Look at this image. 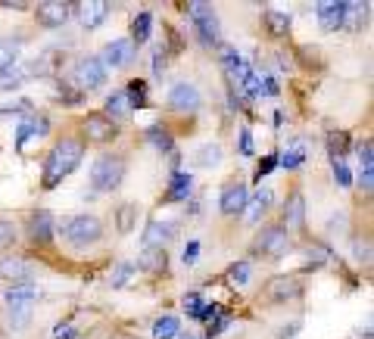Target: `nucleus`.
<instances>
[{"label": "nucleus", "mask_w": 374, "mask_h": 339, "mask_svg": "<svg viewBox=\"0 0 374 339\" xmlns=\"http://www.w3.org/2000/svg\"><path fill=\"white\" fill-rule=\"evenodd\" d=\"M84 149H82V140H75V137H62L56 140V147L50 149L47 162H44V187L54 190L56 184H62L75 168L82 162Z\"/></svg>", "instance_id": "f257e3e1"}, {"label": "nucleus", "mask_w": 374, "mask_h": 339, "mask_svg": "<svg viewBox=\"0 0 374 339\" xmlns=\"http://www.w3.org/2000/svg\"><path fill=\"white\" fill-rule=\"evenodd\" d=\"M56 231L62 234L66 243L84 249V246H94L97 240L103 237V224H100V218H94V215H72V218H62V221L56 224Z\"/></svg>", "instance_id": "f03ea898"}, {"label": "nucleus", "mask_w": 374, "mask_h": 339, "mask_svg": "<svg viewBox=\"0 0 374 339\" xmlns=\"http://www.w3.org/2000/svg\"><path fill=\"white\" fill-rule=\"evenodd\" d=\"M125 181V159L122 156H100L91 168V187L100 193L119 190V184Z\"/></svg>", "instance_id": "7ed1b4c3"}, {"label": "nucleus", "mask_w": 374, "mask_h": 339, "mask_svg": "<svg viewBox=\"0 0 374 339\" xmlns=\"http://www.w3.org/2000/svg\"><path fill=\"white\" fill-rule=\"evenodd\" d=\"M187 13H191V19H194L200 44H203V47H218V44H222V28H218L215 10H212L209 3H203V0H197V3L187 7Z\"/></svg>", "instance_id": "20e7f679"}, {"label": "nucleus", "mask_w": 374, "mask_h": 339, "mask_svg": "<svg viewBox=\"0 0 374 339\" xmlns=\"http://www.w3.org/2000/svg\"><path fill=\"white\" fill-rule=\"evenodd\" d=\"M72 78L82 90L103 88V84H106V68H103L100 56H84V60H78L72 68Z\"/></svg>", "instance_id": "39448f33"}, {"label": "nucleus", "mask_w": 374, "mask_h": 339, "mask_svg": "<svg viewBox=\"0 0 374 339\" xmlns=\"http://www.w3.org/2000/svg\"><path fill=\"white\" fill-rule=\"evenodd\" d=\"M253 246H256V252H262V255L281 258V255H287V252L293 249V240H290V231H284V227L272 224V227H266V231L259 234Z\"/></svg>", "instance_id": "423d86ee"}, {"label": "nucleus", "mask_w": 374, "mask_h": 339, "mask_svg": "<svg viewBox=\"0 0 374 339\" xmlns=\"http://www.w3.org/2000/svg\"><path fill=\"white\" fill-rule=\"evenodd\" d=\"M169 106L178 109V112H197L203 106V94L197 90V84L178 81L175 88L169 90Z\"/></svg>", "instance_id": "0eeeda50"}, {"label": "nucleus", "mask_w": 374, "mask_h": 339, "mask_svg": "<svg viewBox=\"0 0 374 339\" xmlns=\"http://www.w3.org/2000/svg\"><path fill=\"white\" fill-rule=\"evenodd\" d=\"M135 60V44L128 41V38H116V41H109L106 47H103V56H100V62H103V68H122V66H128V62Z\"/></svg>", "instance_id": "6e6552de"}, {"label": "nucleus", "mask_w": 374, "mask_h": 339, "mask_svg": "<svg viewBox=\"0 0 374 339\" xmlns=\"http://www.w3.org/2000/svg\"><path fill=\"white\" fill-rule=\"evenodd\" d=\"M32 277H34V268L28 265L25 258L19 255L0 258V280H10L13 286H19V284H32Z\"/></svg>", "instance_id": "1a4fd4ad"}, {"label": "nucleus", "mask_w": 374, "mask_h": 339, "mask_svg": "<svg viewBox=\"0 0 374 339\" xmlns=\"http://www.w3.org/2000/svg\"><path fill=\"white\" fill-rule=\"evenodd\" d=\"M82 128H84V134H88V140H94V143H109L119 134L116 122L106 118L103 112H91V116L82 122Z\"/></svg>", "instance_id": "9d476101"}, {"label": "nucleus", "mask_w": 374, "mask_h": 339, "mask_svg": "<svg viewBox=\"0 0 374 339\" xmlns=\"http://www.w3.org/2000/svg\"><path fill=\"white\" fill-rule=\"evenodd\" d=\"M175 237H178L175 221H150L147 231H143V246L147 249H165Z\"/></svg>", "instance_id": "9b49d317"}, {"label": "nucleus", "mask_w": 374, "mask_h": 339, "mask_svg": "<svg viewBox=\"0 0 374 339\" xmlns=\"http://www.w3.org/2000/svg\"><path fill=\"white\" fill-rule=\"evenodd\" d=\"M246 199H250L246 184L234 181V184H228V187L222 190V199H218V205H222L224 215H240V212L246 209Z\"/></svg>", "instance_id": "f8f14e48"}, {"label": "nucleus", "mask_w": 374, "mask_h": 339, "mask_svg": "<svg viewBox=\"0 0 374 339\" xmlns=\"http://www.w3.org/2000/svg\"><path fill=\"white\" fill-rule=\"evenodd\" d=\"M222 66H224V72H228V78H231L234 84H244L246 78L253 75V68H250V62L244 60V56L237 53L234 47H222Z\"/></svg>", "instance_id": "ddd939ff"}, {"label": "nucleus", "mask_w": 374, "mask_h": 339, "mask_svg": "<svg viewBox=\"0 0 374 339\" xmlns=\"http://www.w3.org/2000/svg\"><path fill=\"white\" fill-rule=\"evenodd\" d=\"M266 296L272 302H290V299L299 296V280L290 277V274H278L266 284Z\"/></svg>", "instance_id": "4468645a"}, {"label": "nucleus", "mask_w": 374, "mask_h": 339, "mask_svg": "<svg viewBox=\"0 0 374 339\" xmlns=\"http://www.w3.org/2000/svg\"><path fill=\"white\" fill-rule=\"evenodd\" d=\"M69 3H62V0H47V3H41L38 7V22H41L44 28H62L69 22Z\"/></svg>", "instance_id": "2eb2a0df"}, {"label": "nucleus", "mask_w": 374, "mask_h": 339, "mask_svg": "<svg viewBox=\"0 0 374 339\" xmlns=\"http://www.w3.org/2000/svg\"><path fill=\"white\" fill-rule=\"evenodd\" d=\"M343 10H347L343 0H321L318 7H315L321 28H325V32H337V28H343Z\"/></svg>", "instance_id": "dca6fc26"}, {"label": "nucleus", "mask_w": 374, "mask_h": 339, "mask_svg": "<svg viewBox=\"0 0 374 339\" xmlns=\"http://www.w3.org/2000/svg\"><path fill=\"white\" fill-rule=\"evenodd\" d=\"M3 299H7L10 312H32L34 299H38V290H34V284H19V286H10Z\"/></svg>", "instance_id": "f3484780"}, {"label": "nucleus", "mask_w": 374, "mask_h": 339, "mask_svg": "<svg viewBox=\"0 0 374 339\" xmlns=\"http://www.w3.org/2000/svg\"><path fill=\"white\" fill-rule=\"evenodd\" d=\"M106 16H109V3H103V0H84L82 7H78V19H82V25L88 32L100 28L106 22Z\"/></svg>", "instance_id": "a211bd4d"}, {"label": "nucleus", "mask_w": 374, "mask_h": 339, "mask_svg": "<svg viewBox=\"0 0 374 339\" xmlns=\"http://www.w3.org/2000/svg\"><path fill=\"white\" fill-rule=\"evenodd\" d=\"M28 237L34 243H50V237H54V218H50V212L38 209L28 215Z\"/></svg>", "instance_id": "6ab92c4d"}, {"label": "nucleus", "mask_w": 374, "mask_h": 339, "mask_svg": "<svg viewBox=\"0 0 374 339\" xmlns=\"http://www.w3.org/2000/svg\"><path fill=\"white\" fill-rule=\"evenodd\" d=\"M47 128H50L47 116H28V118H22L19 128H16V147L25 149L28 137H44V134H47Z\"/></svg>", "instance_id": "aec40b11"}, {"label": "nucleus", "mask_w": 374, "mask_h": 339, "mask_svg": "<svg viewBox=\"0 0 374 339\" xmlns=\"http://www.w3.org/2000/svg\"><path fill=\"white\" fill-rule=\"evenodd\" d=\"M143 274H165V268H169V255H165V249H143L141 255H137V265Z\"/></svg>", "instance_id": "412c9836"}, {"label": "nucleus", "mask_w": 374, "mask_h": 339, "mask_svg": "<svg viewBox=\"0 0 374 339\" xmlns=\"http://www.w3.org/2000/svg\"><path fill=\"white\" fill-rule=\"evenodd\" d=\"M268 203H272V190H268V187H266V190L259 187L256 197L246 199V209H244V212H246V221H250V224H259V218L266 215Z\"/></svg>", "instance_id": "4be33fe9"}, {"label": "nucleus", "mask_w": 374, "mask_h": 339, "mask_svg": "<svg viewBox=\"0 0 374 339\" xmlns=\"http://www.w3.org/2000/svg\"><path fill=\"white\" fill-rule=\"evenodd\" d=\"M287 224H290L293 231L306 227V199H303V193H293L287 199Z\"/></svg>", "instance_id": "5701e85b"}, {"label": "nucleus", "mask_w": 374, "mask_h": 339, "mask_svg": "<svg viewBox=\"0 0 374 339\" xmlns=\"http://www.w3.org/2000/svg\"><path fill=\"white\" fill-rule=\"evenodd\" d=\"M19 53H22V41H16V38H0V72L16 68Z\"/></svg>", "instance_id": "b1692460"}, {"label": "nucleus", "mask_w": 374, "mask_h": 339, "mask_svg": "<svg viewBox=\"0 0 374 339\" xmlns=\"http://www.w3.org/2000/svg\"><path fill=\"white\" fill-rule=\"evenodd\" d=\"M191 187H194V177L187 171H175L172 177V187H169V203H181V199L191 197Z\"/></svg>", "instance_id": "393cba45"}, {"label": "nucleus", "mask_w": 374, "mask_h": 339, "mask_svg": "<svg viewBox=\"0 0 374 339\" xmlns=\"http://www.w3.org/2000/svg\"><path fill=\"white\" fill-rule=\"evenodd\" d=\"M303 159H306V140H303V137H296V140L287 143V153L278 159V162L284 165L287 171H290V168H299V165H303Z\"/></svg>", "instance_id": "a878e982"}, {"label": "nucleus", "mask_w": 374, "mask_h": 339, "mask_svg": "<svg viewBox=\"0 0 374 339\" xmlns=\"http://www.w3.org/2000/svg\"><path fill=\"white\" fill-rule=\"evenodd\" d=\"M222 162V147L218 143H203V147L194 153V165L197 168H212V165Z\"/></svg>", "instance_id": "bb28decb"}, {"label": "nucleus", "mask_w": 374, "mask_h": 339, "mask_svg": "<svg viewBox=\"0 0 374 339\" xmlns=\"http://www.w3.org/2000/svg\"><path fill=\"white\" fill-rule=\"evenodd\" d=\"M150 32H153V16H150V13H137L135 22H131V38H128V41L137 47V44H143L150 38Z\"/></svg>", "instance_id": "cd10ccee"}, {"label": "nucleus", "mask_w": 374, "mask_h": 339, "mask_svg": "<svg viewBox=\"0 0 374 339\" xmlns=\"http://www.w3.org/2000/svg\"><path fill=\"white\" fill-rule=\"evenodd\" d=\"M135 224H137V205L135 203H122L116 209V227H119V234H131V231H135Z\"/></svg>", "instance_id": "c85d7f7f"}, {"label": "nucleus", "mask_w": 374, "mask_h": 339, "mask_svg": "<svg viewBox=\"0 0 374 339\" xmlns=\"http://www.w3.org/2000/svg\"><path fill=\"white\" fill-rule=\"evenodd\" d=\"M178 333H181V321L172 318V314H165V318H159L153 324V336L156 339H175Z\"/></svg>", "instance_id": "c756f323"}, {"label": "nucleus", "mask_w": 374, "mask_h": 339, "mask_svg": "<svg viewBox=\"0 0 374 339\" xmlns=\"http://www.w3.org/2000/svg\"><path fill=\"white\" fill-rule=\"evenodd\" d=\"M128 112H131V106H128V100H125V94H109L106 97V118H128Z\"/></svg>", "instance_id": "7c9ffc66"}, {"label": "nucleus", "mask_w": 374, "mask_h": 339, "mask_svg": "<svg viewBox=\"0 0 374 339\" xmlns=\"http://www.w3.org/2000/svg\"><path fill=\"white\" fill-rule=\"evenodd\" d=\"M365 16H368V3H347V10H343V25L362 28L365 25Z\"/></svg>", "instance_id": "2f4dec72"}, {"label": "nucleus", "mask_w": 374, "mask_h": 339, "mask_svg": "<svg viewBox=\"0 0 374 339\" xmlns=\"http://www.w3.org/2000/svg\"><path fill=\"white\" fill-rule=\"evenodd\" d=\"M347 147H349V137L343 134V131H331V134H327V149H331L334 162H340V159L347 156Z\"/></svg>", "instance_id": "473e14b6"}, {"label": "nucleus", "mask_w": 374, "mask_h": 339, "mask_svg": "<svg viewBox=\"0 0 374 339\" xmlns=\"http://www.w3.org/2000/svg\"><path fill=\"white\" fill-rule=\"evenodd\" d=\"M266 19H268V28H272V34H287V32H290V16L278 13V10H268Z\"/></svg>", "instance_id": "72a5a7b5"}, {"label": "nucleus", "mask_w": 374, "mask_h": 339, "mask_svg": "<svg viewBox=\"0 0 374 339\" xmlns=\"http://www.w3.org/2000/svg\"><path fill=\"white\" fill-rule=\"evenodd\" d=\"M181 308L187 314H191V318H203V296H200V292H187V296L181 299Z\"/></svg>", "instance_id": "f704fd0d"}, {"label": "nucleus", "mask_w": 374, "mask_h": 339, "mask_svg": "<svg viewBox=\"0 0 374 339\" xmlns=\"http://www.w3.org/2000/svg\"><path fill=\"white\" fill-rule=\"evenodd\" d=\"M125 100H128V106H143V103H147V84L131 81L128 90H125Z\"/></svg>", "instance_id": "c9c22d12"}, {"label": "nucleus", "mask_w": 374, "mask_h": 339, "mask_svg": "<svg viewBox=\"0 0 374 339\" xmlns=\"http://www.w3.org/2000/svg\"><path fill=\"white\" fill-rule=\"evenodd\" d=\"M147 140L153 143L159 153H172V149H175V147H172V137L165 134L163 128H150V131H147Z\"/></svg>", "instance_id": "e433bc0d"}, {"label": "nucleus", "mask_w": 374, "mask_h": 339, "mask_svg": "<svg viewBox=\"0 0 374 339\" xmlns=\"http://www.w3.org/2000/svg\"><path fill=\"white\" fill-rule=\"evenodd\" d=\"M25 81V72L22 68H7V72H0V90H13Z\"/></svg>", "instance_id": "4c0bfd02"}, {"label": "nucleus", "mask_w": 374, "mask_h": 339, "mask_svg": "<svg viewBox=\"0 0 374 339\" xmlns=\"http://www.w3.org/2000/svg\"><path fill=\"white\" fill-rule=\"evenodd\" d=\"M250 271H253L250 262H237V265L228 268V277H231V284H234V286H244L246 280H250Z\"/></svg>", "instance_id": "58836bf2"}, {"label": "nucleus", "mask_w": 374, "mask_h": 339, "mask_svg": "<svg viewBox=\"0 0 374 339\" xmlns=\"http://www.w3.org/2000/svg\"><path fill=\"white\" fill-rule=\"evenodd\" d=\"M137 268L131 265V262H125V265H119L116 271H113V286H125L131 280V274H135Z\"/></svg>", "instance_id": "ea45409f"}, {"label": "nucleus", "mask_w": 374, "mask_h": 339, "mask_svg": "<svg viewBox=\"0 0 374 339\" xmlns=\"http://www.w3.org/2000/svg\"><path fill=\"white\" fill-rule=\"evenodd\" d=\"M13 240H16V227H13V221H3V218H0V249H7V246H13Z\"/></svg>", "instance_id": "a19ab883"}, {"label": "nucleus", "mask_w": 374, "mask_h": 339, "mask_svg": "<svg viewBox=\"0 0 374 339\" xmlns=\"http://www.w3.org/2000/svg\"><path fill=\"white\" fill-rule=\"evenodd\" d=\"M334 181L340 184V187H349V184H353V171L343 162H334Z\"/></svg>", "instance_id": "79ce46f5"}, {"label": "nucleus", "mask_w": 374, "mask_h": 339, "mask_svg": "<svg viewBox=\"0 0 374 339\" xmlns=\"http://www.w3.org/2000/svg\"><path fill=\"white\" fill-rule=\"evenodd\" d=\"M353 258L355 262H368V258H371V246H368V240H353Z\"/></svg>", "instance_id": "37998d69"}, {"label": "nucleus", "mask_w": 374, "mask_h": 339, "mask_svg": "<svg viewBox=\"0 0 374 339\" xmlns=\"http://www.w3.org/2000/svg\"><path fill=\"white\" fill-rule=\"evenodd\" d=\"M32 324V312H10V327L13 330H25Z\"/></svg>", "instance_id": "c03bdc74"}, {"label": "nucleus", "mask_w": 374, "mask_h": 339, "mask_svg": "<svg viewBox=\"0 0 374 339\" xmlns=\"http://www.w3.org/2000/svg\"><path fill=\"white\" fill-rule=\"evenodd\" d=\"M240 153H244V156H253V153H256V147H253L250 128H240Z\"/></svg>", "instance_id": "a18cd8bd"}, {"label": "nucleus", "mask_w": 374, "mask_h": 339, "mask_svg": "<svg viewBox=\"0 0 374 339\" xmlns=\"http://www.w3.org/2000/svg\"><path fill=\"white\" fill-rule=\"evenodd\" d=\"M197 255H200V243H197V240H191V243L184 246V252H181L184 265H194V262H197Z\"/></svg>", "instance_id": "49530a36"}, {"label": "nucleus", "mask_w": 374, "mask_h": 339, "mask_svg": "<svg viewBox=\"0 0 374 339\" xmlns=\"http://www.w3.org/2000/svg\"><path fill=\"white\" fill-rule=\"evenodd\" d=\"M274 165H278V156H268V159H262V162H259V181H262V177H266L268 175V171H272L274 168Z\"/></svg>", "instance_id": "de8ad7c7"}, {"label": "nucleus", "mask_w": 374, "mask_h": 339, "mask_svg": "<svg viewBox=\"0 0 374 339\" xmlns=\"http://www.w3.org/2000/svg\"><path fill=\"white\" fill-rule=\"evenodd\" d=\"M54 336H56V339H72V336H75V327L60 324V327H56V330H54Z\"/></svg>", "instance_id": "09e8293b"}, {"label": "nucleus", "mask_w": 374, "mask_h": 339, "mask_svg": "<svg viewBox=\"0 0 374 339\" xmlns=\"http://www.w3.org/2000/svg\"><path fill=\"white\" fill-rule=\"evenodd\" d=\"M343 221H347L343 215H334L331 221H327V231H331V234H334V231H343Z\"/></svg>", "instance_id": "8fccbe9b"}, {"label": "nucleus", "mask_w": 374, "mask_h": 339, "mask_svg": "<svg viewBox=\"0 0 374 339\" xmlns=\"http://www.w3.org/2000/svg\"><path fill=\"white\" fill-rule=\"evenodd\" d=\"M191 339H194V336H191Z\"/></svg>", "instance_id": "3c124183"}]
</instances>
